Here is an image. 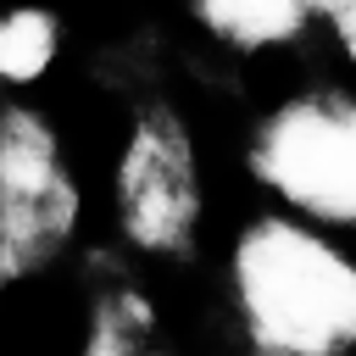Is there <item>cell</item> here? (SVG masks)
Instances as JSON below:
<instances>
[{"mask_svg":"<svg viewBox=\"0 0 356 356\" xmlns=\"http://www.w3.org/2000/svg\"><path fill=\"white\" fill-rule=\"evenodd\" d=\"M250 334L278 356H339L356 345V267L295 222H256L234 256Z\"/></svg>","mask_w":356,"mask_h":356,"instance_id":"cell-1","label":"cell"},{"mask_svg":"<svg viewBox=\"0 0 356 356\" xmlns=\"http://www.w3.org/2000/svg\"><path fill=\"white\" fill-rule=\"evenodd\" d=\"M256 172L295 211L356 228V106L295 100L256 139Z\"/></svg>","mask_w":356,"mask_h":356,"instance_id":"cell-2","label":"cell"},{"mask_svg":"<svg viewBox=\"0 0 356 356\" xmlns=\"http://www.w3.org/2000/svg\"><path fill=\"white\" fill-rule=\"evenodd\" d=\"M195 222V167L172 122H145L122 156V228L145 250H172Z\"/></svg>","mask_w":356,"mask_h":356,"instance_id":"cell-3","label":"cell"},{"mask_svg":"<svg viewBox=\"0 0 356 356\" xmlns=\"http://www.w3.org/2000/svg\"><path fill=\"white\" fill-rule=\"evenodd\" d=\"M50 200L61 206V178H56L50 145L22 117H11V134H6V250H11V261L22 256V239L33 222L61 217V211H50Z\"/></svg>","mask_w":356,"mask_h":356,"instance_id":"cell-4","label":"cell"},{"mask_svg":"<svg viewBox=\"0 0 356 356\" xmlns=\"http://www.w3.org/2000/svg\"><path fill=\"white\" fill-rule=\"evenodd\" d=\"M312 6H339V0H200V17L217 39L256 50V44L289 39Z\"/></svg>","mask_w":356,"mask_h":356,"instance_id":"cell-5","label":"cell"},{"mask_svg":"<svg viewBox=\"0 0 356 356\" xmlns=\"http://www.w3.org/2000/svg\"><path fill=\"white\" fill-rule=\"evenodd\" d=\"M56 56V22L44 11H11L0 28V72L11 83H28L50 67Z\"/></svg>","mask_w":356,"mask_h":356,"instance_id":"cell-6","label":"cell"},{"mask_svg":"<svg viewBox=\"0 0 356 356\" xmlns=\"http://www.w3.org/2000/svg\"><path fill=\"white\" fill-rule=\"evenodd\" d=\"M334 17H339V39H345V50H350V61H356V0H339Z\"/></svg>","mask_w":356,"mask_h":356,"instance_id":"cell-7","label":"cell"}]
</instances>
